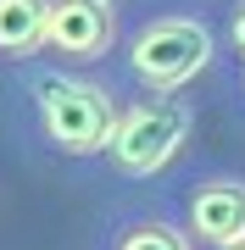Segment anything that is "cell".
<instances>
[{"instance_id": "cell-1", "label": "cell", "mask_w": 245, "mask_h": 250, "mask_svg": "<svg viewBox=\"0 0 245 250\" xmlns=\"http://www.w3.org/2000/svg\"><path fill=\"white\" fill-rule=\"evenodd\" d=\"M17 100H22V117L34 128V139L50 156L84 161V156L106 150L111 117H117V95L100 78L73 72V67H56V62H22Z\"/></svg>"}, {"instance_id": "cell-9", "label": "cell", "mask_w": 245, "mask_h": 250, "mask_svg": "<svg viewBox=\"0 0 245 250\" xmlns=\"http://www.w3.org/2000/svg\"><path fill=\"white\" fill-rule=\"evenodd\" d=\"M234 89H240V95H245V62H240V67H234Z\"/></svg>"}, {"instance_id": "cell-2", "label": "cell", "mask_w": 245, "mask_h": 250, "mask_svg": "<svg viewBox=\"0 0 245 250\" xmlns=\"http://www.w3.org/2000/svg\"><path fill=\"white\" fill-rule=\"evenodd\" d=\"M218 56V28L190 6H151L117 34V67L145 95H184Z\"/></svg>"}, {"instance_id": "cell-6", "label": "cell", "mask_w": 245, "mask_h": 250, "mask_svg": "<svg viewBox=\"0 0 245 250\" xmlns=\"http://www.w3.org/2000/svg\"><path fill=\"white\" fill-rule=\"evenodd\" d=\"M45 17H50V0H0V56L34 62L45 50Z\"/></svg>"}, {"instance_id": "cell-10", "label": "cell", "mask_w": 245, "mask_h": 250, "mask_svg": "<svg viewBox=\"0 0 245 250\" xmlns=\"http://www.w3.org/2000/svg\"><path fill=\"white\" fill-rule=\"evenodd\" d=\"M228 250H245V239H240V245H228Z\"/></svg>"}, {"instance_id": "cell-4", "label": "cell", "mask_w": 245, "mask_h": 250, "mask_svg": "<svg viewBox=\"0 0 245 250\" xmlns=\"http://www.w3.org/2000/svg\"><path fill=\"white\" fill-rule=\"evenodd\" d=\"M178 217H184V239H200L212 250L240 245L245 239V178L223 172V167H206L195 178H184Z\"/></svg>"}, {"instance_id": "cell-5", "label": "cell", "mask_w": 245, "mask_h": 250, "mask_svg": "<svg viewBox=\"0 0 245 250\" xmlns=\"http://www.w3.org/2000/svg\"><path fill=\"white\" fill-rule=\"evenodd\" d=\"M45 50L62 62H106L117 50V6L111 0H50Z\"/></svg>"}, {"instance_id": "cell-7", "label": "cell", "mask_w": 245, "mask_h": 250, "mask_svg": "<svg viewBox=\"0 0 245 250\" xmlns=\"http://www.w3.org/2000/svg\"><path fill=\"white\" fill-rule=\"evenodd\" d=\"M106 250H190V239L167 217H123L106 233Z\"/></svg>"}, {"instance_id": "cell-3", "label": "cell", "mask_w": 245, "mask_h": 250, "mask_svg": "<svg viewBox=\"0 0 245 250\" xmlns=\"http://www.w3.org/2000/svg\"><path fill=\"white\" fill-rule=\"evenodd\" d=\"M190 128H195V106L184 95H145L139 89L134 100H117L100 161L117 178H151L184 150Z\"/></svg>"}, {"instance_id": "cell-8", "label": "cell", "mask_w": 245, "mask_h": 250, "mask_svg": "<svg viewBox=\"0 0 245 250\" xmlns=\"http://www.w3.org/2000/svg\"><path fill=\"white\" fill-rule=\"evenodd\" d=\"M218 34H223V45L245 62V0H234V6L223 11V28H218Z\"/></svg>"}]
</instances>
